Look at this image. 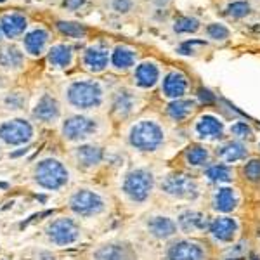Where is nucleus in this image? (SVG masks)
<instances>
[{
    "label": "nucleus",
    "mask_w": 260,
    "mask_h": 260,
    "mask_svg": "<svg viewBox=\"0 0 260 260\" xmlns=\"http://www.w3.org/2000/svg\"><path fill=\"white\" fill-rule=\"evenodd\" d=\"M238 203L236 198V193L233 191L231 188H222L215 193V198H214V207L217 208L218 212H231L234 210Z\"/></svg>",
    "instance_id": "26"
},
{
    "label": "nucleus",
    "mask_w": 260,
    "mask_h": 260,
    "mask_svg": "<svg viewBox=\"0 0 260 260\" xmlns=\"http://www.w3.org/2000/svg\"><path fill=\"white\" fill-rule=\"evenodd\" d=\"M207 35H208V39H212V40H226V39H229V35H231V31H229V28L227 26H224V24H220V23H212V24H208L207 26Z\"/></svg>",
    "instance_id": "34"
},
{
    "label": "nucleus",
    "mask_w": 260,
    "mask_h": 260,
    "mask_svg": "<svg viewBox=\"0 0 260 260\" xmlns=\"http://www.w3.org/2000/svg\"><path fill=\"white\" fill-rule=\"evenodd\" d=\"M58 30L63 35H66L68 39H75V40L84 39L85 35H87V30H85L84 24L75 23V21H58Z\"/></svg>",
    "instance_id": "30"
},
{
    "label": "nucleus",
    "mask_w": 260,
    "mask_h": 260,
    "mask_svg": "<svg viewBox=\"0 0 260 260\" xmlns=\"http://www.w3.org/2000/svg\"><path fill=\"white\" fill-rule=\"evenodd\" d=\"M253 260H257V259H255V257H253Z\"/></svg>",
    "instance_id": "45"
},
{
    "label": "nucleus",
    "mask_w": 260,
    "mask_h": 260,
    "mask_svg": "<svg viewBox=\"0 0 260 260\" xmlns=\"http://www.w3.org/2000/svg\"><path fill=\"white\" fill-rule=\"evenodd\" d=\"M85 4V0H65V5L68 9H73V11H75V9H80L82 5Z\"/></svg>",
    "instance_id": "40"
},
{
    "label": "nucleus",
    "mask_w": 260,
    "mask_h": 260,
    "mask_svg": "<svg viewBox=\"0 0 260 260\" xmlns=\"http://www.w3.org/2000/svg\"><path fill=\"white\" fill-rule=\"evenodd\" d=\"M75 156H77V161L84 169H94L103 161V150L97 148V146L85 144L78 148Z\"/></svg>",
    "instance_id": "20"
},
{
    "label": "nucleus",
    "mask_w": 260,
    "mask_h": 260,
    "mask_svg": "<svg viewBox=\"0 0 260 260\" xmlns=\"http://www.w3.org/2000/svg\"><path fill=\"white\" fill-rule=\"evenodd\" d=\"M24 103H26V99L21 96V92H12V94H9V96L5 97V106H7V109H21Z\"/></svg>",
    "instance_id": "36"
},
{
    "label": "nucleus",
    "mask_w": 260,
    "mask_h": 260,
    "mask_svg": "<svg viewBox=\"0 0 260 260\" xmlns=\"http://www.w3.org/2000/svg\"><path fill=\"white\" fill-rule=\"evenodd\" d=\"M170 260H203V250L195 243L189 241H179L169 250Z\"/></svg>",
    "instance_id": "18"
},
{
    "label": "nucleus",
    "mask_w": 260,
    "mask_h": 260,
    "mask_svg": "<svg viewBox=\"0 0 260 260\" xmlns=\"http://www.w3.org/2000/svg\"><path fill=\"white\" fill-rule=\"evenodd\" d=\"M103 87L96 80H77L69 84L66 96L77 109H94L103 103Z\"/></svg>",
    "instance_id": "1"
},
{
    "label": "nucleus",
    "mask_w": 260,
    "mask_h": 260,
    "mask_svg": "<svg viewBox=\"0 0 260 260\" xmlns=\"http://www.w3.org/2000/svg\"><path fill=\"white\" fill-rule=\"evenodd\" d=\"M245 175L248 177L253 182L260 180V160H252L250 163H246L245 167Z\"/></svg>",
    "instance_id": "37"
},
{
    "label": "nucleus",
    "mask_w": 260,
    "mask_h": 260,
    "mask_svg": "<svg viewBox=\"0 0 260 260\" xmlns=\"http://www.w3.org/2000/svg\"><path fill=\"white\" fill-rule=\"evenodd\" d=\"M97 129L96 120L88 118V116H69L65 120L63 123V135H65L66 141L77 142V141H84V139L90 137Z\"/></svg>",
    "instance_id": "8"
},
{
    "label": "nucleus",
    "mask_w": 260,
    "mask_h": 260,
    "mask_svg": "<svg viewBox=\"0 0 260 260\" xmlns=\"http://www.w3.org/2000/svg\"><path fill=\"white\" fill-rule=\"evenodd\" d=\"M201 99L203 101H205V99L212 101V99H214V96H210V92H208V90H201Z\"/></svg>",
    "instance_id": "41"
},
{
    "label": "nucleus",
    "mask_w": 260,
    "mask_h": 260,
    "mask_svg": "<svg viewBox=\"0 0 260 260\" xmlns=\"http://www.w3.org/2000/svg\"><path fill=\"white\" fill-rule=\"evenodd\" d=\"M179 226L186 233H195V231H203L208 226L207 217L199 212H184L179 217Z\"/></svg>",
    "instance_id": "22"
},
{
    "label": "nucleus",
    "mask_w": 260,
    "mask_h": 260,
    "mask_svg": "<svg viewBox=\"0 0 260 260\" xmlns=\"http://www.w3.org/2000/svg\"><path fill=\"white\" fill-rule=\"evenodd\" d=\"M26 26L28 21L21 12H9V14H4L0 18V28H2V33L7 39L21 37L24 33V30H26Z\"/></svg>",
    "instance_id": "14"
},
{
    "label": "nucleus",
    "mask_w": 260,
    "mask_h": 260,
    "mask_svg": "<svg viewBox=\"0 0 260 260\" xmlns=\"http://www.w3.org/2000/svg\"><path fill=\"white\" fill-rule=\"evenodd\" d=\"M96 260H129V252L125 246L109 245L96 252Z\"/></svg>",
    "instance_id": "29"
},
{
    "label": "nucleus",
    "mask_w": 260,
    "mask_h": 260,
    "mask_svg": "<svg viewBox=\"0 0 260 260\" xmlns=\"http://www.w3.org/2000/svg\"><path fill=\"white\" fill-rule=\"evenodd\" d=\"M207 177L214 182H229L233 179V172H231V169H227L226 165H215V167L207 170Z\"/></svg>",
    "instance_id": "32"
},
{
    "label": "nucleus",
    "mask_w": 260,
    "mask_h": 260,
    "mask_svg": "<svg viewBox=\"0 0 260 260\" xmlns=\"http://www.w3.org/2000/svg\"><path fill=\"white\" fill-rule=\"evenodd\" d=\"M24 63L23 52L14 45H7L0 49V68L5 69H20Z\"/></svg>",
    "instance_id": "23"
},
{
    "label": "nucleus",
    "mask_w": 260,
    "mask_h": 260,
    "mask_svg": "<svg viewBox=\"0 0 260 260\" xmlns=\"http://www.w3.org/2000/svg\"><path fill=\"white\" fill-rule=\"evenodd\" d=\"M250 4L245 0H236L233 4L227 5V14L231 18H245L246 14H250Z\"/></svg>",
    "instance_id": "35"
},
{
    "label": "nucleus",
    "mask_w": 260,
    "mask_h": 260,
    "mask_svg": "<svg viewBox=\"0 0 260 260\" xmlns=\"http://www.w3.org/2000/svg\"><path fill=\"white\" fill-rule=\"evenodd\" d=\"M229 260H236V259H229Z\"/></svg>",
    "instance_id": "44"
},
{
    "label": "nucleus",
    "mask_w": 260,
    "mask_h": 260,
    "mask_svg": "<svg viewBox=\"0 0 260 260\" xmlns=\"http://www.w3.org/2000/svg\"><path fill=\"white\" fill-rule=\"evenodd\" d=\"M69 207L77 215L90 217V215H97L104 210V201L97 193L88 191V189H80L71 196Z\"/></svg>",
    "instance_id": "7"
},
{
    "label": "nucleus",
    "mask_w": 260,
    "mask_h": 260,
    "mask_svg": "<svg viewBox=\"0 0 260 260\" xmlns=\"http://www.w3.org/2000/svg\"><path fill=\"white\" fill-rule=\"evenodd\" d=\"M137 61V52L129 45H116L111 54V65L116 71H127Z\"/></svg>",
    "instance_id": "17"
},
{
    "label": "nucleus",
    "mask_w": 260,
    "mask_h": 260,
    "mask_svg": "<svg viewBox=\"0 0 260 260\" xmlns=\"http://www.w3.org/2000/svg\"><path fill=\"white\" fill-rule=\"evenodd\" d=\"M47 42H49V31L42 26L33 28V30L24 35L23 39L24 52L30 54V56H40L45 50Z\"/></svg>",
    "instance_id": "13"
},
{
    "label": "nucleus",
    "mask_w": 260,
    "mask_h": 260,
    "mask_svg": "<svg viewBox=\"0 0 260 260\" xmlns=\"http://www.w3.org/2000/svg\"><path fill=\"white\" fill-rule=\"evenodd\" d=\"M47 61L52 68L66 69L73 63V49L68 43H56L49 49L47 54Z\"/></svg>",
    "instance_id": "16"
},
{
    "label": "nucleus",
    "mask_w": 260,
    "mask_h": 260,
    "mask_svg": "<svg viewBox=\"0 0 260 260\" xmlns=\"http://www.w3.org/2000/svg\"><path fill=\"white\" fill-rule=\"evenodd\" d=\"M188 87H189L188 77L182 71H175V69L167 73L163 82H161V92L169 99H180L188 92Z\"/></svg>",
    "instance_id": "10"
},
{
    "label": "nucleus",
    "mask_w": 260,
    "mask_h": 260,
    "mask_svg": "<svg viewBox=\"0 0 260 260\" xmlns=\"http://www.w3.org/2000/svg\"><path fill=\"white\" fill-rule=\"evenodd\" d=\"M33 116L43 123H50V122H54V120H58L59 103L56 101V97L49 96V94H43L39 99V103L35 104Z\"/></svg>",
    "instance_id": "15"
},
{
    "label": "nucleus",
    "mask_w": 260,
    "mask_h": 260,
    "mask_svg": "<svg viewBox=\"0 0 260 260\" xmlns=\"http://www.w3.org/2000/svg\"><path fill=\"white\" fill-rule=\"evenodd\" d=\"M167 195L175 196V198H184V199H193L198 196V184L186 175H170L163 180L161 184Z\"/></svg>",
    "instance_id": "9"
},
{
    "label": "nucleus",
    "mask_w": 260,
    "mask_h": 260,
    "mask_svg": "<svg viewBox=\"0 0 260 260\" xmlns=\"http://www.w3.org/2000/svg\"><path fill=\"white\" fill-rule=\"evenodd\" d=\"M134 80L137 87L141 88H153L160 80V66L154 61H144L135 68Z\"/></svg>",
    "instance_id": "12"
},
{
    "label": "nucleus",
    "mask_w": 260,
    "mask_h": 260,
    "mask_svg": "<svg viewBox=\"0 0 260 260\" xmlns=\"http://www.w3.org/2000/svg\"><path fill=\"white\" fill-rule=\"evenodd\" d=\"M134 104H135L134 96H132L130 92L122 90V92H118L115 96V99H113V111H115L118 116H127L132 113Z\"/></svg>",
    "instance_id": "28"
},
{
    "label": "nucleus",
    "mask_w": 260,
    "mask_h": 260,
    "mask_svg": "<svg viewBox=\"0 0 260 260\" xmlns=\"http://www.w3.org/2000/svg\"><path fill=\"white\" fill-rule=\"evenodd\" d=\"M108 61H109V52H108L106 47L99 45H90L84 50V56H82V65L85 69L92 73H101L108 68Z\"/></svg>",
    "instance_id": "11"
},
{
    "label": "nucleus",
    "mask_w": 260,
    "mask_h": 260,
    "mask_svg": "<svg viewBox=\"0 0 260 260\" xmlns=\"http://www.w3.org/2000/svg\"><path fill=\"white\" fill-rule=\"evenodd\" d=\"M231 134H234L236 137H250L252 135V129L245 122H238L231 127Z\"/></svg>",
    "instance_id": "38"
},
{
    "label": "nucleus",
    "mask_w": 260,
    "mask_h": 260,
    "mask_svg": "<svg viewBox=\"0 0 260 260\" xmlns=\"http://www.w3.org/2000/svg\"><path fill=\"white\" fill-rule=\"evenodd\" d=\"M129 141L141 151H154L163 142V130L158 123L144 120L130 129Z\"/></svg>",
    "instance_id": "3"
},
{
    "label": "nucleus",
    "mask_w": 260,
    "mask_h": 260,
    "mask_svg": "<svg viewBox=\"0 0 260 260\" xmlns=\"http://www.w3.org/2000/svg\"><path fill=\"white\" fill-rule=\"evenodd\" d=\"M33 139V127L30 122L23 118L7 120L0 125V141L9 146L28 144Z\"/></svg>",
    "instance_id": "5"
},
{
    "label": "nucleus",
    "mask_w": 260,
    "mask_h": 260,
    "mask_svg": "<svg viewBox=\"0 0 260 260\" xmlns=\"http://www.w3.org/2000/svg\"><path fill=\"white\" fill-rule=\"evenodd\" d=\"M132 5H134L132 0H113V9H115L116 12H122V14L129 12L130 9H132Z\"/></svg>",
    "instance_id": "39"
},
{
    "label": "nucleus",
    "mask_w": 260,
    "mask_h": 260,
    "mask_svg": "<svg viewBox=\"0 0 260 260\" xmlns=\"http://www.w3.org/2000/svg\"><path fill=\"white\" fill-rule=\"evenodd\" d=\"M2 35H4V33H2V28H0V40H2Z\"/></svg>",
    "instance_id": "42"
},
{
    "label": "nucleus",
    "mask_w": 260,
    "mask_h": 260,
    "mask_svg": "<svg viewBox=\"0 0 260 260\" xmlns=\"http://www.w3.org/2000/svg\"><path fill=\"white\" fill-rule=\"evenodd\" d=\"M148 227H150L153 236L161 238V239L170 238L173 233H175V224H173V220H170V218H167V217L151 218V220L148 222Z\"/></svg>",
    "instance_id": "24"
},
{
    "label": "nucleus",
    "mask_w": 260,
    "mask_h": 260,
    "mask_svg": "<svg viewBox=\"0 0 260 260\" xmlns=\"http://www.w3.org/2000/svg\"><path fill=\"white\" fill-rule=\"evenodd\" d=\"M186 160L191 165L198 167V165H203L208 160V151L205 148H201V146H193V148H189L186 151Z\"/></svg>",
    "instance_id": "33"
},
{
    "label": "nucleus",
    "mask_w": 260,
    "mask_h": 260,
    "mask_svg": "<svg viewBox=\"0 0 260 260\" xmlns=\"http://www.w3.org/2000/svg\"><path fill=\"white\" fill-rule=\"evenodd\" d=\"M47 236H49V239L52 241L54 245L66 246V245L75 243V241L80 238V229H78V226L75 224V220L61 217V218H56V220L49 224V227H47Z\"/></svg>",
    "instance_id": "6"
},
{
    "label": "nucleus",
    "mask_w": 260,
    "mask_h": 260,
    "mask_svg": "<svg viewBox=\"0 0 260 260\" xmlns=\"http://www.w3.org/2000/svg\"><path fill=\"white\" fill-rule=\"evenodd\" d=\"M2 2H5V0H0V4H2Z\"/></svg>",
    "instance_id": "43"
},
{
    "label": "nucleus",
    "mask_w": 260,
    "mask_h": 260,
    "mask_svg": "<svg viewBox=\"0 0 260 260\" xmlns=\"http://www.w3.org/2000/svg\"><path fill=\"white\" fill-rule=\"evenodd\" d=\"M217 154L226 161H238L246 156V150L241 142L231 141V142H226L224 146H220L217 150Z\"/></svg>",
    "instance_id": "27"
},
{
    "label": "nucleus",
    "mask_w": 260,
    "mask_h": 260,
    "mask_svg": "<svg viewBox=\"0 0 260 260\" xmlns=\"http://www.w3.org/2000/svg\"><path fill=\"white\" fill-rule=\"evenodd\" d=\"M153 189V175L144 169L130 172L123 182V191L132 201H144Z\"/></svg>",
    "instance_id": "4"
},
{
    "label": "nucleus",
    "mask_w": 260,
    "mask_h": 260,
    "mask_svg": "<svg viewBox=\"0 0 260 260\" xmlns=\"http://www.w3.org/2000/svg\"><path fill=\"white\" fill-rule=\"evenodd\" d=\"M33 179L40 188L49 189V191H58L68 184L69 173L68 169L59 160L45 158L39 161L33 170Z\"/></svg>",
    "instance_id": "2"
},
{
    "label": "nucleus",
    "mask_w": 260,
    "mask_h": 260,
    "mask_svg": "<svg viewBox=\"0 0 260 260\" xmlns=\"http://www.w3.org/2000/svg\"><path fill=\"white\" fill-rule=\"evenodd\" d=\"M199 30V21L191 16H180L173 21V31L175 33H196Z\"/></svg>",
    "instance_id": "31"
},
{
    "label": "nucleus",
    "mask_w": 260,
    "mask_h": 260,
    "mask_svg": "<svg viewBox=\"0 0 260 260\" xmlns=\"http://www.w3.org/2000/svg\"><path fill=\"white\" fill-rule=\"evenodd\" d=\"M193 109H195V101L175 99L173 103L169 104V109H167V113H169L170 118L175 120V122H182V120H186L189 115H191Z\"/></svg>",
    "instance_id": "25"
},
{
    "label": "nucleus",
    "mask_w": 260,
    "mask_h": 260,
    "mask_svg": "<svg viewBox=\"0 0 260 260\" xmlns=\"http://www.w3.org/2000/svg\"><path fill=\"white\" fill-rule=\"evenodd\" d=\"M196 134L203 139H218L224 132V125L218 118L212 115H203L196 122Z\"/></svg>",
    "instance_id": "19"
},
{
    "label": "nucleus",
    "mask_w": 260,
    "mask_h": 260,
    "mask_svg": "<svg viewBox=\"0 0 260 260\" xmlns=\"http://www.w3.org/2000/svg\"><path fill=\"white\" fill-rule=\"evenodd\" d=\"M210 231H212V234H214V238H217V239L231 241L238 231V224L229 217H218L212 222Z\"/></svg>",
    "instance_id": "21"
}]
</instances>
